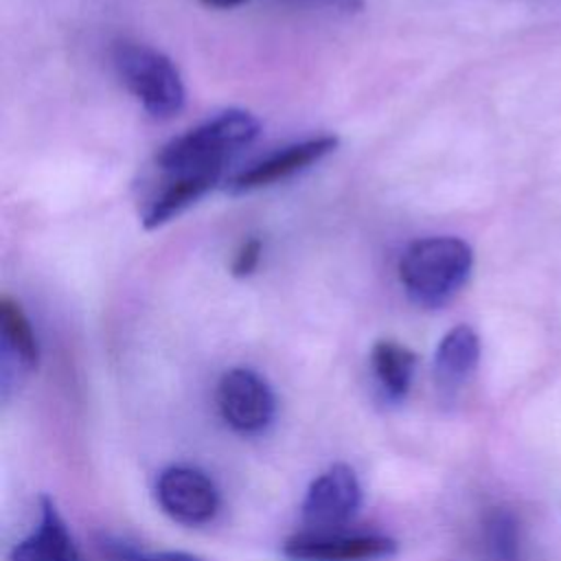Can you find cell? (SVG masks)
Masks as SVG:
<instances>
[{"label": "cell", "instance_id": "6da1fadb", "mask_svg": "<svg viewBox=\"0 0 561 561\" xmlns=\"http://www.w3.org/2000/svg\"><path fill=\"white\" fill-rule=\"evenodd\" d=\"M473 252L458 237L412 241L399 259V280L408 298L423 309H440L467 285Z\"/></svg>", "mask_w": 561, "mask_h": 561}, {"label": "cell", "instance_id": "7a4b0ae2", "mask_svg": "<svg viewBox=\"0 0 561 561\" xmlns=\"http://www.w3.org/2000/svg\"><path fill=\"white\" fill-rule=\"evenodd\" d=\"M259 121L245 110H228L219 116L169 140L156 153L162 173L215 171L221 173L226 160L259 136Z\"/></svg>", "mask_w": 561, "mask_h": 561}, {"label": "cell", "instance_id": "3957f363", "mask_svg": "<svg viewBox=\"0 0 561 561\" xmlns=\"http://www.w3.org/2000/svg\"><path fill=\"white\" fill-rule=\"evenodd\" d=\"M112 64L123 85L156 118H171L184 107V83L175 64L160 50L118 42L112 48Z\"/></svg>", "mask_w": 561, "mask_h": 561}, {"label": "cell", "instance_id": "277c9868", "mask_svg": "<svg viewBox=\"0 0 561 561\" xmlns=\"http://www.w3.org/2000/svg\"><path fill=\"white\" fill-rule=\"evenodd\" d=\"M217 410L224 423L241 436L263 434L276 416L270 383L252 368H230L217 383Z\"/></svg>", "mask_w": 561, "mask_h": 561}, {"label": "cell", "instance_id": "5b68a950", "mask_svg": "<svg viewBox=\"0 0 561 561\" xmlns=\"http://www.w3.org/2000/svg\"><path fill=\"white\" fill-rule=\"evenodd\" d=\"M362 504V486L348 465H333L307 489L300 513L313 533H333L348 524Z\"/></svg>", "mask_w": 561, "mask_h": 561}, {"label": "cell", "instance_id": "8992f818", "mask_svg": "<svg viewBox=\"0 0 561 561\" xmlns=\"http://www.w3.org/2000/svg\"><path fill=\"white\" fill-rule=\"evenodd\" d=\"M156 497L171 519L186 526L208 524L219 511L215 482L204 471L188 465L162 469L156 480Z\"/></svg>", "mask_w": 561, "mask_h": 561}, {"label": "cell", "instance_id": "52a82bcc", "mask_svg": "<svg viewBox=\"0 0 561 561\" xmlns=\"http://www.w3.org/2000/svg\"><path fill=\"white\" fill-rule=\"evenodd\" d=\"M397 552V541L366 533H298L285 539L283 554L296 561H379Z\"/></svg>", "mask_w": 561, "mask_h": 561}, {"label": "cell", "instance_id": "ba28073f", "mask_svg": "<svg viewBox=\"0 0 561 561\" xmlns=\"http://www.w3.org/2000/svg\"><path fill=\"white\" fill-rule=\"evenodd\" d=\"M337 142H340L337 136L327 134V136H316V138L300 140L296 145L283 147L276 153L252 164L250 169L237 173L226 188L239 195V193H250V191L276 184L280 180H287L305 171L307 167L320 162L324 156H329L337 147Z\"/></svg>", "mask_w": 561, "mask_h": 561}, {"label": "cell", "instance_id": "9c48e42d", "mask_svg": "<svg viewBox=\"0 0 561 561\" xmlns=\"http://www.w3.org/2000/svg\"><path fill=\"white\" fill-rule=\"evenodd\" d=\"M0 355H2V392L9 394L11 383L22 381L37 368L39 344L28 316L11 296L0 298Z\"/></svg>", "mask_w": 561, "mask_h": 561}, {"label": "cell", "instance_id": "30bf717a", "mask_svg": "<svg viewBox=\"0 0 561 561\" xmlns=\"http://www.w3.org/2000/svg\"><path fill=\"white\" fill-rule=\"evenodd\" d=\"M9 561H83L61 513L48 495L39 500L35 530L11 548Z\"/></svg>", "mask_w": 561, "mask_h": 561}, {"label": "cell", "instance_id": "8fae6325", "mask_svg": "<svg viewBox=\"0 0 561 561\" xmlns=\"http://www.w3.org/2000/svg\"><path fill=\"white\" fill-rule=\"evenodd\" d=\"M480 362V337L469 324L449 329L434 353V381L445 397H454Z\"/></svg>", "mask_w": 561, "mask_h": 561}, {"label": "cell", "instance_id": "7c38bea8", "mask_svg": "<svg viewBox=\"0 0 561 561\" xmlns=\"http://www.w3.org/2000/svg\"><path fill=\"white\" fill-rule=\"evenodd\" d=\"M164 182L156 195L149 197L142 208V226L158 228L182 210H186L193 202H197L206 191L215 186L221 173L215 171H180V173H162Z\"/></svg>", "mask_w": 561, "mask_h": 561}, {"label": "cell", "instance_id": "4fadbf2b", "mask_svg": "<svg viewBox=\"0 0 561 561\" xmlns=\"http://www.w3.org/2000/svg\"><path fill=\"white\" fill-rule=\"evenodd\" d=\"M370 368L381 397L390 403H399L410 392L416 355L394 340H379L370 351Z\"/></svg>", "mask_w": 561, "mask_h": 561}, {"label": "cell", "instance_id": "5bb4252c", "mask_svg": "<svg viewBox=\"0 0 561 561\" xmlns=\"http://www.w3.org/2000/svg\"><path fill=\"white\" fill-rule=\"evenodd\" d=\"M482 548L489 561H519V524L508 508H491L482 519Z\"/></svg>", "mask_w": 561, "mask_h": 561}, {"label": "cell", "instance_id": "9a60e30c", "mask_svg": "<svg viewBox=\"0 0 561 561\" xmlns=\"http://www.w3.org/2000/svg\"><path fill=\"white\" fill-rule=\"evenodd\" d=\"M103 552L107 554L110 561H202L195 554L188 552H180V550H169V552H140L138 548H134L131 543L116 539V537H105L101 541Z\"/></svg>", "mask_w": 561, "mask_h": 561}, {"label": "cell", "instance_id": "2e32d148", "mask_svg": "<svg viewBox=\"0 0 561 561\" xmlns=\"http://www.w3.org/2000/svg\"><path fill=\"white\" fill-rule=\"evenodd\" d=\"M261 250H263L261 239L252 237V239L243 241V243L239 245V250H237V254H234L232 263H230V272H232V276H237V278H245V276H250V274L256 270L259 261H261Z\"/></svg>", "mask_w": 561, "mask_h": 561}, {"label": "cell", "instance_id": "e0dca14e", "mask_svg": "<svg viewBox=\"0 0 561 561\" xmlns=\"http://www.w3.org/2000/svg\"><path fill=\"white\" fill-rule=\"evenodd\" d=\"M287 4L307 7V9H324V11H340V13H357L364 7V0H283Z\"/></svg>", "mask_w": 561, "mask_h": 561}, {"label": "cell", "instance_id": "ac0fdd59", "mask_svg": "<svg viewBox=\"0 0 561 561\" xmlns=\"http://www.w3.org/2000/svg\"><path fill=\"white\" fill-rule=\"evenodd\" d=\"M202 2L208 7H215V9H232V7L243 4L245 0H202Z\"/></svg>", "mask_w": 561, "mask_h": 561}]
</instances>
